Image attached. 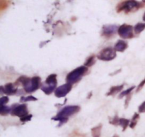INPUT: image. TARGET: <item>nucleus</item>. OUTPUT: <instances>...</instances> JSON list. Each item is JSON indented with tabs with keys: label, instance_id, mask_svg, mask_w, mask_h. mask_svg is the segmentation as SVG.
I'll use <instances>...</instances> for the list:
<instances>
[{
	"label": "nucleus",
	"instance_id": "33",
	"mask_svg": "<svg viewBox=\"0 0 145 137\" xmlns=\"http://www.w3.org/2000/svg\"><path fill=\"white\" fill-rule=\"evenodd\" d=\"M112 137H119V136H118V135H115V136H113Z\"/></svg>",
	"mask_w": 145,
	"mask_h": 137
},
{
	"label": "nucleus",
	"instance_id": "18",
	"mask_svg": "<svg viewBox=\"0 0 145 137\" xmlns=\"http://www.w3.org/2000/svg\"><path fill=\"white\" fill-rule=\"evenodd\" d=\"M119 125L123 127V131H125L127 127L128 126V125H130V120L125 119V118H120V120H119Z\"/></svg>",
	"mask_w": 145,
	"mask_h": 137
},
{
	"label": "nucleus",
	"instance_id": "8",
	"mask_svg": "<svg viewBox=\"0 0 145 137\" xmlns=\"http://www.w3.org/2000/svg\"><path fill=\"white\" fill-rule=\"evenodd\" d=\"M118 28L119 27L116 25H104L102 27V36L107 39H110L115 36L116 32H118Z\"/></svg>",
	"mask_w": 145,
	"mask_h": 137
},
{
	"label": "nucleus",
	"instance_id": "17",
	"mask_svg": "<svg viewBox=\"0 0 145 137\" xmlns=\"http://www.w3.org/2000/svg\"><path fill=\"white\" fill-rule=\"evenodd\" d=\"M139 119H140V115H139V114L138 113H134V115L132 118V120L130 121V127L132 128V129H134V126L137 125V121L139 120Z\"/></svg>",
	"mask_w": 145,
	"mask_h": 137
},
{
	"label": "nucleus",
	"instance_id": "10",
	"mask_svg": "<svg viewBox=\"0 0 145 137\" xmlns=\"http://www.w3.org/2000/svg\"><path fill=\"white\" fill-rule=\"evenodd\" d=\"M80 110L79 106H67V107H64L62 110H61L60 112L58 113V114L60 116H62L65 117H67L73 115L77 114V112H79Z\"/></svg>",
	"mask_w": 145,
	"mask_h": 137
},
{
	"label": "nucleus",
	"instance_id": "23",
	"mask_svg": "<svg viewBox=\"0 0 145 137\" xmlns=\"http://www.w3.org/2000/svg\"><path fill=\"white\" fill-rule=\"evenodd\" d=\"M26 79H27V77H26V76H21V77H19L17 80V81L14 83V85H16V86L22 85L23 86V85L24 84L25 81L26 80Z\"/></svg>",
	"mask_w": 145,
	"mask_h": 137
},
{
	"label": "nucleus",
	"instance_id": "22",
	"mask_svg": "<svg viewBox=\"0 0 145 137\" xmlns=\"http://www.w3.org/2000/svg\"><path fill=\"white\" fill-rule=\"evenodd\" d=\"M38 99L35 97L32 96V95H29L27 97H21L20 101L23 102H33V101H37Z\"/></svg>",
	"mask_w": 145,
	"mask_h": 137
},
{
	"label": "nucleus",
	"instance_id": "2",
	"mask_svg": "<svg viewBox=\"0 0 145 137\" xmlns=\"http://www.w3.org/2000/svg\"><path fill=\"white\" fill-rule=\"evenodd\" d=\"M57 85H58L57 75L51 74L47 77L45 81L42 84L41 89L45 95H49L54 91H55Z\"/></svg>",
	"mask_w": 145,
	"mask_h": 137
},
{
	"label": "nucleus",
	"instance_id": "30",
	"mask_svg": "<svg viewBox=\"0 0 145 137\" xmlns=\"http://www.w3.org/2000/svg\"><path fill=\"white\" fill-rule=\"evenodd\" d=\"M145 85V78L144 80H143L142 82H140V84H139V85H138V87H137V90H136V92H140L142 89L143 88V87Z\"/></svg>",
	"mask_w": 145,
	"mask_h": 137
},
{
	"label": "nucleus",
	"instance_id": "16",
	"mask_svg": "<svg viewBox=\"0 0 145 137\" xmlns=\"http://www.w3.org/2000/svg\"><path fill=\"white\" fill-rule=\"evenodd\" d=\"M145 29V23H138L134 26V31L135 34H140Z\"/></svg>",
	"mask_w": 145,
	"mask_h": 137
},
{
	"label": "nucleus",
	"instance_id": "32",
	"mask_svg": "<svg viewBox=\"0 0 145 137\" xmlns=\"http://www.w3.org/2000/svg\"><path fill=\"white\" fill-rule=\"evenodd\" d=\"M143 21H145V12H144V15H143Z\"/></svg>",
	"mask_w": 145,
	"mask_h": 137
},
{
	"label": "nucleus",
	"instance_id": "26",
	"mask_svg": "<svg viewBox=\"0 0 145 137\" xmlns=\"http://www.w3.org/2000/svg\"><path fill=\"white\" fill-rule=\"evenodd\" d=\"M8 6V3L6 0H0V8L1 10H3L4 9H6Z\"/></svg>",
	"mask_w": 145,
	"mask_h": 137
},
{
	"label": "nucleus",
	"instance_id": "29",
	"mask_svg": "<svg viewBox=\"0 0 145 137\" xmlns=\"http://www.w3.org/2000/svg\"><path fill=\"white\" fill-rule=\"evenodd\" d=\"M131 97H132V94H130V95H128L127 96H126V99H125V108H127V107H128L130 101V99H131Z\"/></svg>",
	"mask_w": 145,
	"mask_h": 137
},
{
	"label": "nucleus",
	"instance_id": "27",
	"mask_svg": "<svg viewBox=\"0 0 145 137\" xmlns=\"http://www.w3.org/2000/svg\"><path fill=\"white\" fill-rule=\"evenodd\" d=\"M32 117H33L32 114H28V115L25 116L23 117L20 118V120L22 122H26V121H30Z\"/></svg>",
	"mask_w": 145,
	"mask_h": 137
},
{
	"label": "nucleus",
	"instance_id": "21",
	"mask_svg": "<svg viewBox=\"0 0 145 137\" xmlns=\"http://www.w3.org/2000/svg\"><path fill=\"white\" fill-rule=\"evenodd\" d=\"M52 120L55 121H59L60 124H63L66 123L67 121H68V118L67 117H62V116H60L57 114V115L54 117L52 118Z\"/></svg>",
	"mask_w": 145,
	"mask_h": 137
},
{
	"label": "nucleus",
	"instance_id": "4",
	"mask_svg": "<svg viewBox=\"0 0 145 137\" xmlns=\"http://www.w3.org/2000/svg\"><path fill=\"white\" fill-rule=\"evenodd\" d=\"M41 79L38 76H35L32 78L27 77L23 85V90L27 93H31L41 88Z\"/></svg>",
	"mask_w": 145,
	"mask_h": 137
},
{
	"label": "nucleus",
	"instance_id": "19",
	"mask_svg": "<svg viewBox=\"0 0 145 137\" xmlns=\"http://www.w3.org/2000/svg\"><path fill=\"white\" fill-rule=\"evenodd\" d=\"M11 107L6 106V105H2L1 106V112L0 114L2 116L8 115L9 113H11Z\"/></svg>",
	"mask_w": 145,
	"mask_h": 137
},
{
	"label": "nucleus",
	"instance_id": "25",
	"mask_svg": "<svg viewBox=\"0 0 145 137\" xmlns=\"http://www.w3.org/2000/svg\"><path fill=\"white\" fill-rule=\"evenodd\" d=\"M119 120H120V118L118 117V115H115L112 118V120L110 121V123L113 125H119Z\"/></svg>",
	"mask_w": 145,
	"mask_h": 137
},
{
	"label": "nucleus",
	"instance_id": "13",
	"mask_svg": "<svg viewBox=\"0 0 145 137\" xmlns=\"http://www.w3.org/2000/svg\"><path fill=\"white\" fill-rule=\"evenodd\" d=\"M123 88L124 85L113 86L112 88H110L109 92L106 93V96H114L116 94H118L119 92L123 90Z\"/></svg>",
	"mask_w": 145,
	"mask_h": 137
},
{
	"label": "nucleus",
	"instance_id": "7",
	"mask_svg": "<svg viewBox=\"0 0 145 137\" xmlns=\"http://www.w3.org/2000/svg\"><path fill=\"white\" fill-rule=\"evenodd\" d=\"M11 114L15 117L21 118L28 114L27 104H14L11 106Z\"/></svg>",
	"mask_w": 145,
	"mask_h": 137
},
{
	"label": "nucleus",
	"instance_id": "14",
	"mask_svg": "<svg viewBox=\"0 0 145 137\" xmlns=\"http://www.w3.org/2000/svg\"><path fill=\"white\" fill-rule=\"evenodd\" d=\"M102 125L99 124L98 126H95L91 129V135L92 137H100L101 136V133Z\"/></svg>",
	"mask_w": 145,
	"mask_h": 137
},
{
	"label": "nucleus",
	"instance_id": "11",
	"mask_svg": "<svg viewBox=\"0 0 145 137\" xmlns=\"http://www.w3.org/2000/svg\"><path fill=\"white\" fill-rule=\"evenodd\" d=\"M18 89L15 88L14 85L12 83H7L4 86L0 87V92L1 94H5L6 95H14L17 93Z\"/></svg>",
	"mask_w": 145,
	"mask_h": 137
},
{
	"label": "nucleus",
	"instance_id": "34",
	"mask_svg": "<svg viewBox=\"0 0 145 137\" xmlns=\"http://www.w3.org/2000/svg\"><path fill=\"white\" fill-rule=\"evenodd\" d=\"M142 1L143 3H145V0H142Z\"/></svg>",
	"mask_w": 145,
	"mask_h": 137
},
{
	"label": "nucleus",
	"instance_id": "12",
	"mask_svg": "<svg viewBox=\"0 0 145 137\" xmlns=\"http://www.w3.org/2000/svg\"><path fill=\"white\" fill-rule=\"evenodd\" d=\"M127 47H128V44L126 41H125L124 40H119L115 44L114 49L115 50L116 52L117 51L118 52H123L127 48Z\"/></svg>",
	"mask_w": 145,
	"mask_h": 137
},
{
	"label": "nucleus",
	"instance_id": "24",
	"mask_svg": "<svg viewBox=\"0 0 145 137\" xmlns=\"http://www.w3.org/2000/svg\"><path fill=\"white\" fill-rule=\"evenodd\" d=\"M9 101V99L7 96H3L0 98V104H1V106L2 105H5L6 103H8Z\"/></svg>",
	"mask_w": 145,
	"mask_h": 137
},
{
	"label": "nucleus",
	"instance_id": "9",
	"mask_svg": "<svg viewBox=\"0 0 145 137\" xmlns=\"http://www.w3.org/2000/svg\"><path fill=\"white\" fill-rule=\"evenodd\" d=\"M72 89V85L70 83H66L65 85H62L56 88L55 91V95L58 98L64 97Z\"/></svg>",
	"mask_w": 145,
	"mask_h": 137
},
{
	"label": "nucleus",
	"instance_id": "6",
	"mask_svg": "<svg viewBox=\"0 0 145 137\" xmlns=\"http://www.w3.org/2000/svg\"><path fill=\"white\" fill-rule=\"evenodd\" d=\"M133 30H134V27L132 26L124 24L121 25V26H119L118 30V33L122 39H132V38L134 37Z\"/></svg>",
	"mask_w": 145,
	"mask_h": 137
},
{
	"label": "nucleus",
	"instance_id": "28",
	"mask_svg": "<svg viewBox=\"0 0 145 137\" xmlns=\"http://www.w3.org/2000/svg\"><path fill=\"white\" fill-rule=\"evenodd\" d=\"M138 111L140 113H144L145 112V101L143 102L142 104H140V107L138 108Z\"/></svg>",
	"mask_w": 145,
	"mask_h": 137
},
{
	"label": "nucleus",
	"instance_id": "15",
	"mask_svg": "<svg viewBox=\"0 0 145 137\" xmlns=\"http://www.w3.org/2000/svg\"><path fill=\"white\" fill-rule=\"evenodd\" d=\"M95 63H96V55H91L86 60L84 66L86 68H89V67L93 66Z\"/></svg>",
	"mask_w": 145,
	"mask_h": 137
},
{
	"label": "nucleus",
	"instance_id": "5",
	"mask_svg": "<svg viewBox=\"0 0 145 137\" xmlns=\"http://www.w3.org/2000/svg\"><path fill=\"white\" fill-rule=\"evenodd\" d=\"M96 57L99 60L102 61H110L116 57V51L113 48H105L99 52Z\"/></svg>",
	"mask_w": 145,
	"mask_h": 137
},
{
	"label": "nucleus",
	"instance_id": "1",
	"mask_svg": "<svg viewBox=\"0 0 145 137\" xmlns=\"http://www.w3.org/2000/svg\"><path fill=\"white\" fill-rule=\"evenodd\" d=\"M140 7H142V3L136 0H126L118 4L116 6V11L118 13L125 11V13L137 11Z\"/></svg>",
	"mask_w": 145,
	"mask_h": 137
},
{
	"label": "nucleus",
	"instance_id": "20",
	"mask_svg": "<svg viewBox=\"0 0 145 137\" xmlns=\"http://www.w3.org/2000/svg\"><path fill=\"white\" fill-rule=\"evenodd\" d=\"M134 88H135V87H134V86H132V87H131V88H128V89L125 90V91H123V92L120 94V95H119V97H118V98L122 99V98H123L125 96H127L128 95L131 94L132 91L133 90Z\"/></svg>",
	"mask_w": 145,
	"mask_h": 137
},
{
	"label": "nucleus",
	"instance_id": "31",
	"mask_svg": "<svg viewBox=\"0 0 145 137\" xmlns=\"http://www.w3.org/2000/svg\"><path fill=\"white\" fill-rule=\"evenodd\" d=\"M121 71V69H120V70H117L116 72H115V73H112V74H110V75H116V74H118V73H120V72Z\"/></svg>",
	"mask_w": 145,
	"mask_h": 137
},
{
	"label": "nucleus",
	"instance_id": "3",
	"mask_svg": "<svg viewBox=\"0 0 145 137\" xmlns=\"http://www.w3.org/2000/svg\"><path fill=\"white\" fill-rule=\"evenodd\" d=\"M88 71V68L85 67L84 66H80L77 68L73 70L69 73L67 77H66V80L68 83H70L71 85H74L77 83L82 79V77L85 73Z\"/></svg>",
	"mask_w": 145,
	"mask_h": 137
}]
</instances>
